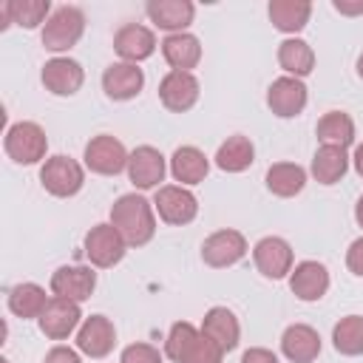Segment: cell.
I'll use <instances>...</instances> for the list:
<instances>
[{"instance_id": "30bf717a", "label": "cell", "mask_w": 363, "mask_h": 363, "mask_svg": "<svg viewBox=\"0 0 363 363\" xmlns=\"http://www.w3.org/2000/svg\"><path fill=\"white\" fill-rule=\"evenodd\" d=\"M247 238L244 233L233 230V227H224V230H216L204 238L201 244V261L213 269H227L233 264H238L244 255H247Z\"/></svg>"}, {"instance_id": "e0dca14e", "label": "cell", "mask_w": 363, "mask_h": 363, "mask_svg": "<svg viewBox=\"0 0 363 363\" xmlns=\"http://www.w3.org/2000/svg\"><path fill=\"white\" fill-rule=\"evenodd\" d=\"M40 79L54 96H74L85 82V68L74 57H51L43 65Z\"/></svg>"}, {"instance_id": "44dd1931", "label": "cell", "mask_w": 363, "mask_h": 363, "mask_svg": "<svg viewBox=\"0 0 363 363\" xmlns=\"http://www.w3.org/2000/svg\"><path fill=\"white\" fill-rule=\"evenodd\" d=\"M145 14L156 28L167 34H179V31H187V26L193 23L196 6L190 0H150L145 6Z\"/></svg>"}, {"instance_id": "7bdbcfd3", "label": "cell", "mask_w": 363, "mask_h": 363, "mask_svg": "<svg viewBox=\"0 0 363 363\" xmlns=\"http://www.w3.org/2000/svg\"><path fill=\"white\" fill-rule=\"evenodd\" d=\"M357 77H360V79H363V54H360V57H357Z\"/></svg>"}, {"instance_id": "f35d334b", "label": "cell", "mask_w": 363, "mask_h": 363, "mask_svg": "<svg viewBox=\"0 0 363 363\" xmlns=\"http://www.w3.org/2000/svg\"><path fill=\"white\" fill-rule=\"evenodd\" d=\"M332 6H335V11H340L346 17L363 14V0H332Z\"/></svg>"}, {"instance_id": "3957f363", "label": "cell", "mask_w": 363, "mask_h": 363, "mask_svg": "<svg viewBox=\"0 0 363 363\" xmlns=\"http://www.w3.org/2000/svg\"><path fill=\"white\" fill-rule=\"evenodd\" d=\"M85 34V14L82 9L77 6H57L51 11V17L45 20L43 31H40V40H43V48L45 51H54V54H62L68 48H74Z\"/></svg>"}, {"instance_id": "7402d4cb", "label": "cell", "mask_w": 363, "mask_h": 363, "mask_svg": "<svg viewBox=\"0 0 363 363\" xmlns=\"http://www.w3.org/2000/svg\"><path fill=\"white\" fill-rule=\"evenodd\" d=\"M281 352L289 363H315L320 354V335L309 323H289L281 335Z\"/></svg>"}, {"instance_id": "d6a6232c", "label": "cell", "mask_w": 363, "mask_h": 363, "mask_svg": "<svg viewBox=\"0 0 363 363\" xmlns=\"http://www.w3.org/2000/svg\"><path fill=\"white\" fill-rule=\"evenodd\" d=\"M332 346L343 357L363 354V315H346L332 326Z\"/></svg>"}, {"instance_id": "f1b7e54d", "label": "cell", "mask_w": 363, "mask_h": 363, "mask_svg": "<svg viewBox=\"0 0 363 363\" xmlns=\"http://www.w3.org/2000/svg\"><path fill=\"white\" fill-rule=\"evenodd\" d=\"M48 295L40 284L34 281H23V284H14L9 289V312L23 318V320H31V318H40L48 306Z\"/></svg>"}, {"instance_id": "8fae6325", "label": "cell", "mask_w": 363, "mask_h": 363, "mask_svg": "<svg viewBox=\"0 0 363 363\" xmlns=\"http://www.w3.org/2000/svg\"><path fill=\"white\" fill-rule=\"evenodd\" d=\"M167 173V162L159 147L139 145L128 156V179L136 190H159Z\"/></svg>"}, {"instance_id": "5bb4252c", "label": "cell", "mask_w": 363, "mask_h": 363, "mask_svg": "<svg viewBox=\"0 0 363 363\" xmlns=\"http://www.w3.org/2000/svg\"><path fill=\"white\" fill-rule=\"evenodd\" d=\"M306 102H309V94H306L303 79H298V77L284 74V77L272 79V85L267 88V105L281 119H292V116L303 113Z\"/></svg>"}, {"instance_id": "8992f818", "label": "cell", "mask_w": 363, "mask_h": 363, "mask_svg": "<svg viewBox=\"0 0 363 363\" xmlns=\"http://www.w3.org/2000/svg\"><path fill=\"white\" fill-rule=\"evenodd\" d=\"M82 250H85L91 267H96V269H111V267H116V264L125 258L128 244H125V238L119 235V230H116L111 221H105V224H94V227L85 233Z\"/></svg>"}, {"instance_id": "ffe728a7", "label": "cell", "mask_w": 363, "mask_h": 363, "mask_svg": "<svg viewBox=\"0 0 363 363\" xmlns=\"http://www.w3.org/2000/svg\"><path fill=\"white\" fill-rule=\"evenodd\" d=\"M289 289L298 301H320L329 292V269L320 261H301L289 272Z\"/></svg>"}, {"instance_id": "60d3db41", "label": "cell", "mask_w": 363, "mask_h": 363, "mask_svg": "<svg viewBox=\"0 0 363 363\" xmlns=\"http://www.w3.org/2000/svg\"><path fill=\"white\" fill-rule=\"evenodd\" d=\"M11 26V11H9V0L0 3V28H9Z\"/></svg>"}, {"instance_id": "9a60e30c", "label": "cell", "mask_w": 363, "mask_h": 363, "mask_svg": "<svg viewBox=\"0 0 363 363\" xmlns=\"http://www.w3.org/2000/svg\"><path fill=\"white\" fill-rule=\"evenodd\" d=\"M96 289V272L91 267H82V264H65V267H57L54 275H51V292L57 298H68V301H88Z\"/></svg>"}, {"instance_id": "d4e9b609", "label": "cell", "mask_w": 363, "mask_h": 363, "mask_svg": "<svg viewBox=\"0 0 363 363\" xmlns=\"http://www.w3.org/2000/svg\"><path fill=\"white\" fill-rule=\"evenodd\" d=\"M159 45H162V57L170 65V71H193L201 62V43L190 31L167 34Z\"/></svg>"}, {"instance_id": "ab89813d", "label": "cell", "mask_w": 363, "mask_h": 363, "mask_svg": "<svg viewBox=\"0 0 363 363\" xmlns=\"http://www.w3.org/2000/svg\"><path fill=\"white\" fill-rule=\"evenodd\" d=\"M352 164H354V173L363 179V142L354 147V153H352Z\"/></svg>"}, {"instance_id": "484cf974", "label": "cell", "mask_w": 363, "mask_h": 363, "mask_svg": "<svg viewBox=\"0 0 363 363\" xmlns=\"http://www.w3.org/2000/svg\"><path fill=\"white\" fill-rule=\"evenodd\" d=\"M267 14L278 31L295 37L298 31L306 28V23L312 17V3L309 0H269Z\"/></svg>"}, {"instance_id": "f546056e", "label": "cell", "mask_w": 363, "mask_h": 363, "mask_svg": "<svg viewBox=\"0 0 363 363\" xmlns=\"http://www.w3.org/2000/svg\"><path fill=\"white\" fill-rule=\"evenodd\" d=\"M267 190L278 199H292L306 187V170L295 162H275L267 170Z\"/></svg>"}, {"instance_id": "1f68e13d", "label": "cell", "mask_w": 363, "mask_h": 363, "mask_svg": "<svg viewBox=\"0 0 363 363\" xmlns=\"http://www.w3.org/2000/svg\"><path fill=\"white\" fill-rule=\"evenodd\" d=\"M315 136L320 145H335V147H349L354 142V119L346 111H326L318 119Z\"/></svg>"}, {"instance_id": "52a82bcc", "label": "cell", "mask_w": 363, "mask_h": 363, "mask_svg": "<svg viewBox=\"0 0 363 363\" xmlns=\"http://www.w3.org/2000/svg\"><path fill=\"white\" fill-rule=\"evenodd\" d=\"M153 210L159 218L170 227H184L199 216V199L193 196L190 187L182 184H162L153 196Z\"/></svg>"}, {"instance_id": "d6986e66", "label": "cell", "mask_w": 363, "mask_h": 363, "mask_svg": "<svg viewBox=\"0 0 363 363\" xmlns=\"http://www.w3.org/2000/svg\"><path fill=\"white\" fill-rule=\"evenodd\" d=\"M145 88V71L133 62H111L102 71V91L113 102H128Z\"/></svg>"}, {"instance_id": "83f0119b", "label": "cell", "mask_w": 363, "mask_h": 363, "mask_svg": "<svg viewBox=\"0 0 363 363\" xmlns=\"http://www.w3.org/2000/svg\"><path fill=\"white\" fill-rule=\"evenodd\" d=\"M216 167L224 170V173H244L252 162H255V145L250 142V136H227L218 150H216Z\"/></svg>"}, {"instance_id": "2e32d148", "label": "cell", "mask_w": 363, "mask_h": 363, "mask_svg": "<svg viewBox=\"0 0 363 363\" xmlns=\"http://www.w3.org/2000/svg\"><path fill=\"white\" fill-rule=\"evenodd\" d=\"M113 51L119 54L122 62L139 65L142 60L153 57V51H156V34H153V28H147L142 23H125L113 34Z\"/></svg>"}, {"instance_id": "ee69618b", "label": "cell", "mask_w": 363, "mask_h": 363, "mask_svg": "<svg viewBox=\"0 0 363 363\" xmlns=\"http://www.w3.org/2000/svg\"><path fill=\"white\" fill-rule=\"evenodd\" d=\"M0 363H9V360H6V357H3V360H0Z\"/></svg>"}, {"instance_id": "6da1fadb", "label": "cell", "mask_w": 363, "mask_h": 363, "mask_svg": "<svg viewBox=\"0 0 363 363\" xmlns=\"http://www.w3.org/2000/svg\"><path fill=\"white\" fill-rule=\"evenodd\" d=\"M111 224L128 247H145L156 235V210L142 193H122L111 207Z\"/></svg>"}, {"instance_id": "8d00e7d4", "label": "cell", "mask_w": 363, "mask_h": 363, "mask_svg": "<svg viewBox=\"0 0 363 363\" xmlns=\"http://www.w3.org/2000/svg\"><path fill=\"white\" fill-rule=\"evenodd\" d=\"M43 363H82V360H79V352H77V349L57 343V346H51V349L45 352Z\"/></svg>"}, {"instance_id": "836d02e7", "label": "cell", "mask_w": 363, "mask_h": 363, "mask_svg": "<svg viewBox=\"0 0 363 363\" xmlns=\"http://www.w3.org/2000/svg\"><path fill=\"white\" fill-rule=\"evenodd\" d=\"M9 11L11 23H17L20 28H40L45 26L54 9L48 0H9Z\"/></svg>"}, {"instance_id": "ac0fdd59", "label": "cell", "mask_w": 363, "mask_h": 363, "mask_svg": "<svg viewBox=\"0 0 363 363\" xmlns=\"http://www.w3.org/2000/svg\"><path fill=\"white\" fill-rule=\"evenodd\" d=\"M113 343H116V329L105 315H91L77 329V349L94 360L108 357L113 352Z\"/></svg>"}, {"instance_id": "5b68a950", "label": "cell", "mask_w": 363, "mask_h": 363, "mask_svg": "<svg viewBox=\"0 0 363 363\" xmlns=\"http://www.w3.org/2000/svg\"><path fill=\"white\" fill-rule=\"evenodd\" d=\"M40 184L45 193H51L57 199H71L85 184V167L77 159L62 156V153L48 156L40 164Z\"/></svg>"}, {"instance_id": "4fadbf2b", "label": "cell", "mask_w": 363, "mask_h": 363, "mask_svg": "<svg viewBox=\"0 0 363 363\" xmlns=\"http://www.w3.org/2000/svg\"><path fill=\"white\" fill-rule=\"evenodd\" d=\"M82 309L77 301H68V298H51L45 312L37 318L40 323V332L48 337V340H65L68 335H74L82 323Z\"/></svg>"}, {"instance_id": "9c48e42d", "label": "cell", "mask_w": 363, "mask_h": 363, "mask_svg": "<svg viewBox=\"0 0 363 363\" xmlns=\"http://www.w3.org/2000/svg\"><path fill=\"white\" fill-rule=\"evenodd\" d=\"M252 261H255V269L264 278L281 281V278H286L292 272L295 252H292V247H289L286 238H281V235H264L252 247Z\"/></svg>"}, {"instance_id": "277c9868", "label": "cell", "mask_w": 363, "mask_h": 363, "mask_svg": "<svg viewBox=\"0 0 363 363\" xmlns=\"http://www.w3.org/2000/svg\"><path fill=\"white\" fill-rule=\"evenodd\" d=\"M3 147H6V156L17 164H40L45 162V153H48V136L37 122L23 119L6 128Z\"/></svg>"}, {"instance_id": "cb8c5ba5", "label": "cell", "mask_w": 363, "mask_h": 363, "mask_svg": "<svg viewBox=\"0 0 363 363\" xmlns=\"http://www.w3.org/2000/svg\"><path fill=\"white\" fill-rule=\"evenodd\" d=\"M210 173V159L204 156V150H199L196 145H182L173 150L170 156V176L182 184V187H193L201 184Z\"/></svg>"}, {"instance_id": "d590c367", "label": "cell", "mask_w": 363, "mask_h": 363, "mask_svg": "<svg viewBox=\"0 0 363 363\" xmlns=\"http://www.w3.org/2000/svg\"><path fill=\"white\" fill-rule=\"evenodd\" d=\"M346 267H349L352 275L363 278V235L349 244V250H346Z\"/></svg>"}, {"instance_id": "b9f144b4", "label": "cell", "mask_w": 363, "mask_h": 363, "mask_svg": "<svg viewBox=\"0 0 363 363\" xmlns=\"http://www.w3.org/2000/svg\"><path fill=\"white\" fill-rule=\"evenodd\" d=\"M354 221L363 227V196L357 199V204H354Z\"/></svg>"}, {"instance_id": "603a6c76", "label": "cell", "mask_w": 363, "mask_h": 363, "mask_svg": "<svg viewBox=\"0 0 363 363\" xmlns=\"http://www.w3.org/2000/svg\"><path fill=\"white\" fill-rule=\"evenodd\" d=\"M201 332H204L224 354L233 352V349L238 346V340H241V323H238L235 312L227 309V306H210V309L204 312Z\"/></svg>"}, {"instance_id": "4316f807", "label": "cell", "mask_w": 363, "mask_h": 363, "mask_svg": "<svg viewBox=\"0 0 363 363\" xmlns=\"http://www.w3.org/2000/svg\"><path fill=\"white\" fill-rule=\"evenodd\" d=\"M349 162L352 156L346 153V147H335V145H320L312 156V164H309V173L315 182L320 184H337L346 170H349Z\"/></svg>"}, {"instance_id": "7c38bea8", "label": "cell", "mask_w": 363, "mask_h": 363, "mask_svg": "<svg viewBox=\"0 0 363 363\" xmlns=\"http://www.w3.org/2000/svg\"><path fill=\"white\" fill-rule=\"evenodd\" d=\"M201 85L193 71H167L159 82V102L173 113H187L199 102Z\"/></svg>"}, {"instance_id": "e575fe53", "label": "cell", "mask_w": 363, "mask_h": 363, "mask_svg": "<svg viewBox=\"0 0 363 363\" xmlns=\"http://www.w3.org/2000/svg\"><path fill=\"white\" fill-rule=\"evenodd\" d=\"M119 363H162V352L150 343H130L122 349Z\"/></svg>"}, {"instance_id": "4dcf8cb0", "label": "cell", "mask_w": 363, "mask_h": 363, "mask_svg": "<svg viewBox=\"0 0 363 363\" xmlns=\"http://www.w3.org/2000/svg\"><path fill=\"white\" fill-rule=\"evenodd\" d=\"M278 65L286 71V77H298L303 79L306 74H312L315 68V51L306 40L301 37H286L278 45Z\"/></svg>"}, {"instance_id": "ba28073f", "label": "cell", "mask_w": 363, "mask_h": 363, "mask_svg": "<svg viewBox=\"0 0 363 363\" xmlns=\"http://www.w3.org/2000/svg\"><path fill=\"white\" fill-rule=\"evenodd\" d=\"M128 156L130 153L125 150V145L111 133L94 136L85 145V153H82L85 167L91 173H96V176H116V173L128 170Z\"/></svg>"}, {"instance_id": "74e56055", "label": "cell", "mask_w": 363, "mask_h": 363, "mask_svg": "<svg viewBox=\"0 0 363 363\" xmlns=\"http://www.w3.org/2000/svg\"><path fill=\"white\" fill-rule=\"evenodd\" d=\"M241 363H278V354L264 349V346H252L241 354Z\"/></svg>"}, {"instance_id": "7a4b0ae2", "label": "cell", "mask_w": 363, "mask_h": 363, "mask_svg": "<svg viewBox=\"0 0 363 363\" xmlns=\"http://www.w3.org/2000/svg\"><path fill=\"white\" fill-rule=\"evenodd\" d=\"M164 354L173 363H221L224 352L193 323L176 320L164 337Z\"/></svg>"}]
</instances>
